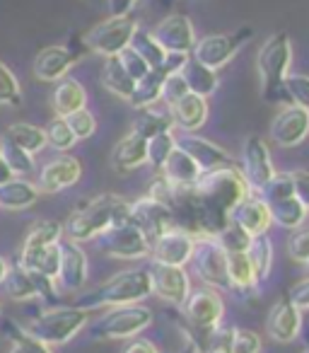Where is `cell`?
Instances as JSON below:
<instances>
[{"label":"cell","instance_id":"6da1fadb","mask_svg":"<svg viewBox=\"0 0 309 353\" xmlns=\"http://www.w3.org/2000/svg\"><path fill=\"white\" fill-rule=\"evenodd\" d=\"M193 194L201 213V237H217L230 223V213L246 196L244 176L239 167H222V170L203 172L193 184Z\"/></svg>","mask_w":309,"mask_h":353},{"label":"cell","instance_id":"7a4b0ae2","mask_svg":"<svg viewBox=\"0 0 309 353\" xmlns=\"http://www.w3.org/2000/svg\"><path fill=\"white\" fill-rule=\"evenodd\" d=\"M131 221V201L118 194H99L75 208L63 225V235L73 242L97 240L111 228Z\"/></svg>","mask_w":309,"mask_h":353},{"label":"cell","instance_id":"3957f363","mask_svg":"<svg viewBox=\"0 0 309 353\" xmlns=\"http://www.w3.org/2000/svg\"><path fill=\"white\" fill-rule=\"evenodd\" d=\"M150 279H147L145 266L118 271L109 276L104 283H99L94 290L85 293L80 300H75V307L80 310H99V307H118V305H136L150 298Z\"/></svg>","mask_w":309,"mask_h":353},{"label":"cell","instance_id":"277c9868","mask_svg":"<svg viewBox=\"0 0 309 353\" xmlns=\"http://www.w3.org/2000/svg\"><path fill=\"white\" fill-rule=\"evenodd\" d=\"M292 65V41L285 32H275L261 44L256 54V70L261 80V94L266 102L290 104L285 94V80Z\"/></svg>","mask_w":309,"mask_h":353},{"label":"cell","instance_id":"5b68a950","mask_svg":"<svg viewBox=\"0 0 309 353\" xmlns=\"http://www.w3.org/2000/svg\"><path fill=\"white\" fill-rule=\"evenodd\" d=\"M184 322L189 329V341L196 343L198 351L203 353L208 336L222 324L225 317V300L211 285H201V288H191L189 298L182 305Z\"/></svg>","mask_w":309,"mask_h":353},{"label":"cell","instance_id":"8992f818","mask_svg":"<svg viewBox=\"0 0 309 353\" xmlns=\"http://www.w3.org/2000/svg\"><path fill=\"white\" fill-rule=\"evenodd\" d=\"M150 324H152L150 307H145L140 303L118 305V307H109L104 314H99L89 324V332H92L94 339H102V341H116V339L140 336Z\"/></svg>","mask_w":309,"mask_h":353},{"label":"cell","instance_id":"52a82bcc","mask_svg":"<svg viewBox=\"0 0 309 353\" xmlns=\"http://www.w3.org/2000/svg\"><path fill=\"white\" fill-rule=\"evenodd\" d=\"M87 310H80L75 305H70V307H54L49 312L39 314L36 319H32L25 329L34 339L44 341L46 346H63L87 324Z\"/></svg>","mask_w":309,"mask_h":353},{"label":"cell","instance_id":"ba28073f","mask_svg":"<svg viewBox=\"0 0 309 353\" xmlns=\"http://www.w3.org/2000/svg\"><path fill=\"white\" fill-rule=\"evenodd\" d=\"M138 30V22L133 15H118V17H107L99 25H94L87 34L83 37V44L87 51L99 54L104 59L118 56L123 49L131 46V39Z\"/></svg>","mask_w":309,"mask_h":353},{"label":"cell","instance_id":"9c48e42d","mask_svg":"<svg viewBox=\"0 0 309 353\" xmlns=\"http://www.w3.org/2000/svg\"><path fill=\"white\" fill-rule=\"evenodd\" d=\"M189 264L193 266V274L203 281V285H211L215 290H230L227 252L217 237H196Z\"/></svg>","mask_w":309,"mask_h":353},{"label":"cell","instance_id":"30bf717a","mask_svg":"<svg viewBox=\"0 0 309 353\" xmlns=\"http://www.w3.org/2000/svg\"><path fill=\"white\" fill-rule=\"evenodd\" d=\"M251 39V30L244 27L239 32H230V34H208L196 39L191 49V59H196L198 63L208 65L213 70H220L222 65H227L237 56V51Z\"/></svg>","mask_w":309,"mask_h":353},{"label":"cell","instance_id":"8fae6325","mask_svg":"<svg viewBox=\"0 0 309 353\" xmlns=\"http://www.w3.org/2000/svg\"><path fill=\"white\" fill-rule=\"evenodd\" d=\"M97 247L111 259H147L150 256V242L140 232V228L133 225L131 221L99 235Z\"/></svg>","mask_w":309,"mask_h":353},{"label":"cell","instance_id":"7c38bea8","mask_svg":"<svg viewBox=\"0 0 309 353\" xmlns=\"http://www.w3.org/2000/svg\"><path fill=\"white\" fill-rule=\"evenodd\" d=\"M147 279H150V290L164 303H172L182 307L184 300L191 293V279H189L184 266H169L160 261L147 259L145 264Z\"/></svg>","mask_w":309,"mask_h":353},{"label":"cell","instance_id":"4fadbf2b","mask_svg":"<svg viewBox=\"0 0 309 353\" xmlns=\"http://www.w3.org/2000/svg\"><path fill=\"white\" fill-rule=\"evenodd\" d=\"M239 172H242V176H244V182L251 194H259L261 189L270 182V176L275 174L270 150L261 136H249L244 141V145H242Z\"/></svg>","mask_w":309,"mask_h":353},{"label":"cell","instance_id":"5bb4252c","mask_svg":"<svg viewBox=\"0 0 309 353\" xmlns=\"http://www.w3.org/2000/svg\"><path fill=\"white\" fill-rule=\"evenodd\" d=\"M131 223L140 228V232L147 237L150 247L164 232L174 230V218L169 206L164 201H160V199L150 196V194L140 196L138 201H131Z\"/></svg>","mask_w":309,"mask_h":353},{"label":"cell","instance_id":"9a60e30c","mask_svg":"<svg viewBox=\"0 0 309 353\" xmlns=\"http://www.w3.org/2000/svg\"><path fill=\"white\" fill-rule=\"evenodd\" d=\"M268 136L278 148H297L309 136V112L297 104H285L270 121Z\"/></svg>","mask_w":309,"mask_h":353},{"label":"cell","instance_id":"2e32d148","mask_svg":"<svg viewBox=\"0 0 309 353\" xmlns=\"http://www.w3.org/2000/svg\"><path fill=\"white\" fill-rule=\"evenodd\" d=\"M152 39L158 41L167 54H191L196 44V30L187 15H167L150 30Z\"/></svg>","mask_w":309,"mask_h":353},{"label":"cell","instance_id":"e0dca14e","mask_svg":"<svg viewBox=\"0 0 309 353\" xmlns=\"http://www.w3.org/2000/svg\"><path fill=\"white\" fill-rule=\"evenodd\" d=\"M80 176H83V165H80V160L63 152V155L49 160L39 170L36 189H39L41 194H58V192H63V189L78 184Z\"/></svg>","mask_w":309,"mask_h":353},{"label":"cell","instance_id":"ac0fdd59","mask_svg":"<svg viewBox=\"0 0 309 353\" xmlns=\"http://www.w3.org/2000/svg\"><path fill=\"white\" fill-rule=\"evenodd\" d=\"M89 264L83 247L73 240H61V269L56 276V285L65 293H75L87 283Z\"/></svg>","mask_w":309,"mask_h":353},{"label":"cell","instance_id":"d6986e66","mask_svg":"<svg viewBox=\"0 0 309 353\" xmlns=\"http://www.w3.org/2000/svg\"><path fill=\"white\" fill-rule=\"evenodd\" d=\"M177 148H182V150L201 167V172L235 167V160H232V155L225 148L208 141V138L196 136V133H182V136H177Z\"/></svg>","mask_w":309,"mask_h":353},{"label":"cell","instance_id":"ffe728a7","mask_svg":"<svg viewBox=\"0 0 309 353\" xmlns=\"http://www.w3.org/2000/svg\"><path fill=\"white\" fill-rule=\"evenodd\" d=\"M230 223H235L237 228L246 232V235H268V228L273 225L270 218V208L266 206V201L259 194H246L230 213Z\"/></svg>","mask_w":309,"mask_h":353},{"label":"cell","instance_id":"44dd1931","mask_svg":"<svg viewBox=\"0 0 309 353\" xmlns=\"http://www.w3.org/2000/svg\"><path fill=\"white\" fill-rule=\"evenodd\" d=\"M302 332V310L290 298H283L270 307L266 317V334L278 343H290Z\"/></svg>","mask_w":309,"mask_h":353},{"label":"cell","instance_id":"7402d4cb","mask_svg":"<svg viewBox=\"0 0 309 353\" xmlns=\"http://www.w3.org/2000/svg\"><path fill=\"white\" fill-rule=\"evenodd\" d=\"M193 242H196V237L179 230V228H174V230L164 232L162 237H158V240L152 242L150 256H147V259L160 261V264H169V266H187L189 259H191Z\"/></svg>","mask_w":309,"mask_h":353},{"label":"cell","instance_id":"603a6c76","mask_svg":"<svg viewBox=\"0 0 309 353\" xmlns=\"http://www.w3.org/2000/svg\"><path fill=\"white\" fill-rule=\"evenodd\" d=\"M83 54L73 49L70 44L63 46H46L34 59V75L44 83H58L68 75V70L75 65V61Z\"/></svg>","mask_w":309,"mask_h":353},{"label":"cell","instance_id":"cb8c5ba5","mask_svg":"<svg viewBox=\"0 0 309 353\" xmlns=\"http://www.w3.org/2000/svg\"><path fill=\"white\" fill-rule=\"evenodd\" d=\"M227 279H230V293L239 295V298L259 295V279H256V271L246 252L227 254Z\"/></svg>","mask_w":309,"mask_h":353},{"label":"cell","instance_id":"d4e9b609","mask_svg":"<svg viewBox=\"0 0 309 353\" xmlns=\"http://www.w3.org/2000/svg\"><path fill=\"white\" fill-rule=\"evenodd\" d=\"M169 112H172L174 126L182 128V131H187V133H193L206 123L208 102H206V97H201V94L189 92L187 97L179 99L174 107H169Z\"/></svg>","mask_w":309,"mask_h":353},{"label":"cell","instance_id":"484cf974","mask_svg":"<svg viewBox=\"0 0 309 353\" xmlns=\"http://www.w3.org/2000/svg\"><path fill=\"white\" fill-rule=\"evenodd\" d=\"M147 162V141L136 131L126 133L111 152V165L118 172H131Z\"/></svg>","mask_w":309,"mask_h":353},{"label":"cell","instance_id":"4316f807","mask_svg":"<svg viewBox=\"0 0 309 353\" xmlns=\"http://www.w3.org/2000/svg\"><path fill=\"white\" fill-rule=\"evenodd\" d=\"M160 174H162L172 187L189 189L198 182V176H201L203 172H201V167L182 150V148H174L172 155H169L167 162H164V167L160 170Z\"/></svg>","mask_w":309,"mask_h":353},{"label":"cell","instance_id":"83f0119b","mask_svg":"<svg viewBox=\"0 0 309 353\" xmlns=\"http://www.w3.org/2000/svg\"><path fill=\"white\" fill-rule=\"evenodd\" d=\"M36 184L27 182L25 176H12L10 182L0 184V208L6 211H25L39 201Z\"/></svg>","mask_w":309,"mask_h":353},{"label":"cell","instance_id":"f1b7e54d","mask_svg":"<svg viewBox=\"0 0 309 353\" xmlns=\"http://www.w3.org/2000/svg\"><path fill=\"white\" fill-rule=\"evenodd\" d=\"M51 104H54L56 117H68V114L85 109L87 104V92H85L83 83L73 78H63L56 83L54 94H51Z\"/></svg>","mask_w":309,"mask_h":353},{"label":"cell","instance_id":"f546056e","mask_svg":"<svg viewBox=\"0 0 309 353\" xmlns=\"http://www.w3.org/2000/svg\"><path fill=\"white\" fill-rule=\"evenodd\" d=\"M20 261L27 271H39L56 281L61 269V242L58 245L39 247V250H20Z\"/></svg>","mask_w":309,"mask_h":353},{"label":"cell","instance_id":"4dcf8cb0","mask_svg":"<svg viewBox=\"0 0 309 353\" xmlns=\"http://www.w3.org/2000/svg\"><path fill=\"white\" fill-rule=\"evenodd\" d=\"M174 119L169 109H158V107H145V109H138L136 114V121H133V131L138 136H142L145 141L155 138L158 133L164 131H174Z\"/></svg>","mask_w":309,"mask_h":353},{"label":"cell","instance_id":"1f68e13d","mask_svg":"<svg viewBox=\"0 0 309 353\" xmlns=\"http://www.w3.org/2000/svg\"><path fill=\"white\" fill-rule=\"evenodd\" d=\"M164 73L162 68H150V73H145L133 88V94L128 102L136 109H145V107H155V104L162 99V85H164Z\"/></svg>","mask_w":309,"mask_h":353},{"label":"cell","instance_id":"d6a6232c","mask_svg":"<svg viewBox=\"0 0 309 353\" xmlns=\"http://www.w3.org/2000/svg\"><path fill=\"white\" fill-rule=\"evenodd\" d=\"M182 78L187 80L189 92L201 94V97H206V99L211 97V94L217 90V85H220L217 70H213V68H208V65L198 63V61L191 59V56H189L187 65L182 68Z\"/></svg>","mask_w":309,"mask_h":353},{"label":"cell","instance_id":"836d02e7","mask_svg":"<svg viewBox=\"0 0 309 353\" xmlns=\"http://www.w3.org/2000/svg\"><path fill=\"white\" fill-rule=\"evenodd\" d=\"M102 85L107 92H111L114 97H121V99H131L133 94V88H136V80L126 73L123 63L118 61V56H111V59L104 61L102 65Z\"/></svg>","mask_w":309,"mask_h":353},{"label":"cell","instance_id":"e575fe53","mask_svg":"<svg viewBox=\"0 0 309 353\" xmlns=\"http://www.w3.org/2000/svg\"><path fill=\"white\" fill-rule=\"evenodd\" d=\"M270 218L278 228H285V230H297V228L304 225L309 216V208L299 201L297 196L283 199V201L270 203Z\"/></svg>","mask_w":309,"mask_h":353},{"label":"cell","instance_id":"d590c367","mask_svg":"<svg viewBox=\"0 0 309 353\" xmlns=\"http://www.w3.org/2000/svg\"><path fill=\"white\" fill-rule=\"evenodd\" d=\"M3 136H8L12 143H17L20 148H25L30 155H36V152H41L46 148L44 128L34 126V123H27V121L10 123V126L3 131Z\"/></svg>","mask_w":309,"mask_h":353},{"label":"cell","instance_id":"8d00e7d4","mask_svg":"<svg viewBox=\"0 0 309 353\" xmlns=\"http://www.w3.org/2000/svg\"><path fill=\"white\" fill-rule=\"evenodd\" d=\"M3 288H6V293L10 295L12 300H17V303L39 298V295H36L34 281H32L30 271H27L20 261L10 264V271H8L6 281H3Z\"/></svg>","mask_w":309,"mask_h":353},{"label":"cell","instance_id":"74e56055","mask_svg":"<svg viewBox=\"0 0 309 353\" xmlns=\"http://www.w3.org/2000/svg\"><path fill=\"white\" fill-rule=\"evenodd\" d=\"M0 155L15 176H27L34 172V155H30L25 148L12 143L8 136H0Z\"/></svg>","mask_w":309,"mask_h":353},{"label":"cell","instance_id":"f35d334b","mask_svg":"<svg viewBox=\"0 0 309 353\" xmlns=\"http://www.w3.org/2000/svg\"><path fill=\"white\" fill-rule=\"evenodd\" d=\"M63 240V225L58 221H39L25 235L22 250H39V247L58 245Z\"/></svg>","mask_w":309,"mask_h":353},{"label":"cell","instance_id":"ab89813d","mask_svg":"<svg viewBox=\"0 0 309 353\" xmlns=\"http://www.w3.org/2000/svg\"><path fill=\"white\" fill-rule=\"evenodd\" d=\"M246 254H249L259 283L268 279L270 269H273V242H270V237L268 235L251 237V245H249V250H246Z\"/></svg>","mask_w":309,"mask_h":353},{"label":"cell","instance_id":"60d3db41","mask_svg":"<svg viewBox=\"0 0 309 353\" xmlns=\"http://www.w3.org/2000/svg\"><path fill=\"white\" fill-rule=\"evenodd\" d=\"M3 334H6L8 341H10L15 348H20L22 353H54L51 346H46L44 341L34 339L25 327H20V324L12 322V319H6V322H3Z\"/></svg>","mask_w":309,"mask_h":353},{"label":"cell","instance_id":"b9f144b4","mask_svg":"<svg viewBox=\"0 0 309 353\" xmlns=\"http://www.w3.org/2000/svg\"><path fill=\"white\" fill-rule=\"evenodd\" d=\"M131 49L136 51V54H140L142 61H145V63L150 65V68H160V65L164 63V56H167V51H164L162 46L158 44V41L152 39L150 32L140 30V27H138L136 34H133Z\"/></svg>","mask_w":309,"mask_h":353},{"label":"cell","instance_id":"7bdbcfd3","mask_svg":"<svg viewBox=\"0 0 309 353\" xmlns=\"http://www.w3.org/2000/svg\"><path fill=\"white\" fill-rule=\"evenodd\" d=\"M174 148H177V136H174V131L158 133L155 138L147 141V162H150L155 170H162Z\"/></svg>","mask_w":309,"mask_h":353},{"label":"cell","instance_id":"ee69618b","mask_svg":"<svg viewBox=\"0 0 309 353\" xmlns=\"http://www.w3.org/2000/svg\"><path fill=\"white\" fill-rule=\"evenodd\" d=\"M259 196L266 201V206H270V203H275V201H283V199L295 196L292 174H290V172H275V174L270 176V182L259 192Z\"/></svg>","mask_w":309,"mask_h":353},{"label":"cell","instance_id":"f6af8a7d","mask_svg":"<svg viewBox=\"0 0 309 353\" xmlns=\"http://www.w3.org/2000/svg\"><path fill=\"white\" fill-rule=\"evenodd\" d=\"M44 133H46V145H51L54 150H58V152L70 150V148L78 143V138H75V133L70 131V126L65 123L63 117L51 119L49 126L44 128Z\"/></svg>","mask_w":309,"mask_h":353},{"label":"cell","instance_id":"bcb514c9","mask_svg":"<svg viewBox=\"0 0 309 353\" xmlns=\"http://www.w3.org/2000/svg\"><path fill=\"white\" fill-rule=\"evenodd\" d=\"M0 104L3 107H20L22 104V90L17 83L15 73L0 61Z\"/></svg>","mask_w":309,"mask_h":353},{"label":"cell","instance_id":"7dc6e473","mask_svg":"<svg viewBox=\"0 0 309 353\" xmlns=\"http://www.w3.org/2000/svg\"><path fill=\"white\" fill-rule=\"evenodd\" d=\"M288 256L295 264H309V225H302L297 230H290L288 237Z\"/></svg>","mask_w":309,"mask_h":353},{"label":"cell","instance_id":"c3c4849f","mask_svg":"<svg viewBox=\"0 0 309 353\" xmlns=\"http://www.w3.org/2000/svg\"><path fill=\"white\" fill-rule=\"evenodd\" d=\"M285 94H288L290 104H297V107L307 109L309 112V75H288L285 80Z\"/></svg>","mask_w":309,"mask_h":353},{"label":"cell","instance_id":"681fc988","mask_svg":"<svg viewBox=\"0 0 309 353\" xmlns=\"http://www.w3.org/2000/svg\"><path fill=\"white\" fill-rule=\"evenodd\" d=\"M63 119H65V123L70 126V131L75 133V138H78V141L89 138L94 133V128H97V119H94V114L89 112L87 107L78 109V112L68 114V117H63Z\"/></svg>","mask_w":309,"mask_h":353},{"label":"cell","instance_id":"f907efd6","mask_svg":"<svg viewBox=\"0 0 309 353\" xmlns=\"http://www.w3.org/2000/svg\"><path fill=\"white\" fill-rule=\"evenodd\" d=\"M217 240H220V245L225 247L227 254H232V252H246L251 245V235H246L242 228H237L235 223H227L225 230L217 235Z\"/></svg>","mask_w":309,"mask_h":353},{"label":"cell","instance_id":"816d5d0a","mask_svg":"<svg viewBox=\"0 0 309 353\" xmlns=\"http://www.w3.org/2000/svg\"><path fill=\"white\" fill-rule=\"evenodd\" d=\"M189 94V85L187 80L182 78V73H172L164 78V85H162V102L169 107H174V104L179 102L182 97H187Z\"/></svg>","mask_w":309,"mask_h":353},{"label":"cell","instance_id":"f5cc1de1","mask_svg":"<svg viewBox=\"0 0 309 353\" xmlns=\"http://www.w3.org/2000/svg\"><path fill=\"white\" fill-rule=\"evenodd\" d=\"M264 343L261 336L251 329H235V336H232V353H261Z\"/></svg>","mask_w":309,"mask_h":353},{"label":"cell","instance_id":"db71d44e","mask_svg":"<svg viewBox=\"0 0 309 353\" xmlns=\"http://www.w3.org/2000/svg\"><path fill=\"white\" fill-rule=\"evenodd\" d=\"M118 61H121L123 68H126V73L131 75V78L136 80V83L145 73H150V65H147L145 61H142V56L136 54V51H133L131 46H128V49H123L121 54H118Z\"/></svg>","mask_w":309,"mask_h":353},{"label":"cell","instance_id":"11a10c76","mask_svg":"<svg viewBox=\"0 0 309 353\" xmlns=\"http://www.w3.org/2000/svg\"><path fill=\"white\" fill-rule=\"evenodd\" d=\"M292 174V184H295V196L309 208V170H295Z\"/></svg>","mask_w":309,"mask_h":353},{"label":"cell","instance_id":"9f6ffc18","mask_svg":"<svg viewBox=\"0 0 309 353\" xmlns=\"http://www.w3.org/2000/svg\"><path fill=\"white\" fill-rule=\"evenodd\" d=\"M290 300H292L295 305H297L299 310H309V276L304 281H299V283H295L292 288H290Z\"/></svg>","mask_w":309,"mask_h":353},{"label":"cell","instance_id":"6f0895ef","mask_svg":"<svg viewBox=\"0 0 309 353\" xmlns=\"http://www.w3.org/2000/svg\"><path fill=\"white\" fill-rule=\"evenodd\" d=\"M121 353H160V348L152 341H147V339L133 336V339H128V343L121 348Z\"/></svg>","mask_w":309,"mask_h":353},{"label":"cell","instance_id":"680465c9","mask_svg":"<svg viewBox=\"0 0 309 353\" xmlns=\"http://www.w3.org/2000/svg\"><path fill=\"white\" fill-rule=\"evenodd\" d=\"M138 0H107L109 15L118 17V15H131V10L136 8Z\"/></svg>","mask_w":309,"mask_h":353},{"label":"cell","instance_id":"91938a15","mask_svg":"<svg viewBox=\"0 0 309 353\" xmlns=\"http://www.w3.org/2000/svg\"><path fill=\"white\" fill-rule=\"evenodd\" d=\"M12 172H10V167L6 165V160H3V155H0V184H6V182H10L12 179Z\"/></svg>","mask_w":309,"mask_h":353},{"label":"cell","instance_id":"94428289","mask_svg":"<svg viewBox=\"0 0 309 353\" xmlns=\"http://www.w3.org/2000/svg\"><path fill=\"white\" fill-rule=\"evenodd\" d=\"M8 271H10V264H8L6 256H0V285H3V281H6Z\"/></svg>","mask_w":309,"mask_h":353},{"label":"cell","instance_id":"6125c7cd","mask_svg":"<svg viewBox=\"0 0 309 353\" xmlns=\"http://www.w3.org/2000/svg\"><path fill=\"white\" fill-rule=\"evenodd\" d=\"M182 353H201V351H198V346H196V343H191V341H189L187 346H184V351H182Z\"/></svg>","mask_w":309,"mask_h":353},{"label":"cell","instance_id":"be15d7a7","mask_svg":"<svg viewBox=\"0 0 309 353\" xmlns=\"http://www.w3.org/2000/svg\"><path fill=\"white\" fill-rule=\"evenodd\" d=\"M10 353H22V351H20V348H15V346H12V351H10Z\"/></svg>","mask_w":309,"mask_h":353},{"label":"cell","instance_id":"e7e4bbea","mask_svg":"<svg viewBox=\"0 0 309 353\" xmlns=\"http://www.w3.org/2000/svg\"><path fill=\"white\" fill-rule=\"evenodd\" d=\"M304 353H309V343H307V348H304Z\"/></svg>","mask_w":309,"mask_h":353},{"label":"cell","instance_id":"03108f58","mask_svg":"<svg viewBox=\"0 0 309 353\" xmlns=\"http://www.w3.org/2000/svg\"><path fill=\"white\" fill-rule=\"evenodd\" d=\"M0 314H3V305H0Z\"/></svg>","mask_w":309,"mask_h":353},{"label":"cell","instance_id":"003e7915","mask_svg":"<svg viewBox=\"0 0 309 353\" xmlns=\"http://www.w3.org/2000/svg\"><path fill=\"white\" fill-rule=\"evenodd\" d=\"M307 274H309V264H307Z\"/></svg>","mask_w":309,"mask_h":353}]
</instances>
